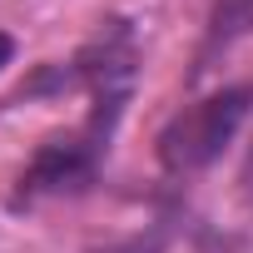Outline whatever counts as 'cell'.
I'll list each match as a JSON object with an SVG mask.
<instances>
[{"label":"cell","instance_id":"1","mask_svg":"<svg viewBox=\"0 0 253 253\" xmlns=\"http://www.w3.org/2000/svg\"><path fill=\"white\" fill-rule=\"evenodd\" d=\"M253 109V84H228L189 109H179L164 129H159V159L169 174H194L204 164H213L233 134L243 129V119Z\"/></svg>","mask_w":253,"mask_h":253},{"label":"cell","instance_id":"2","mask_svg":"<svg viewBox=\"0 0 253 253\" xmlns=\"http://www.w3.org/2000/svg\"><path fill=\"white\" fill-rule=\"evenodd\" d=\"M253 30V0H218L213 10V30H209V50L213 45H228L233 35Z\"/></svg>","mask_w":253,"mask_h":253},{"label":"cell","instance_id":"3","mask_svg":"<svg viewBox=\"0 0 253 253\" xmlns=\"http://www.w3.org/2000/svg\"><path fill=\"white\" fill-rule=\"evenodd\" d=\"M10 60H15V40H10V35H5V30H0V70H5V65H10Z\"/></svg>","mask_w":253,"mask_h":253}]
</instances>
